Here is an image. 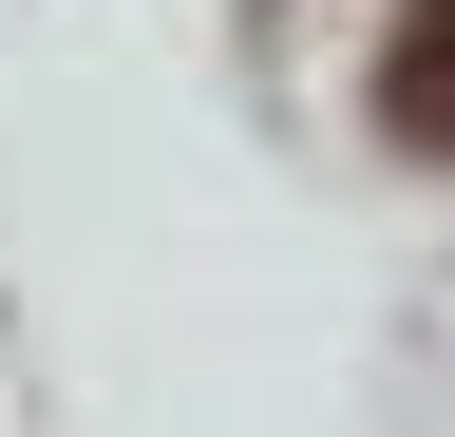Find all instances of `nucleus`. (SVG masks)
Here are the masks:
<instances>
[{"label": "nucleus", "instance_id": "1", "mask_svg": "<svg viewBox=\"0 0 455 437\" xmlns=\"http://www.w3.org/2000/svg\"><path fill=\"white\" fill-rule=\"evenodd\" d=\"M379 134L398 152H455V0H418V20L379 38Z\"/></svg>", "mask_w": 455, "mask_h": 437}]
</instances>
